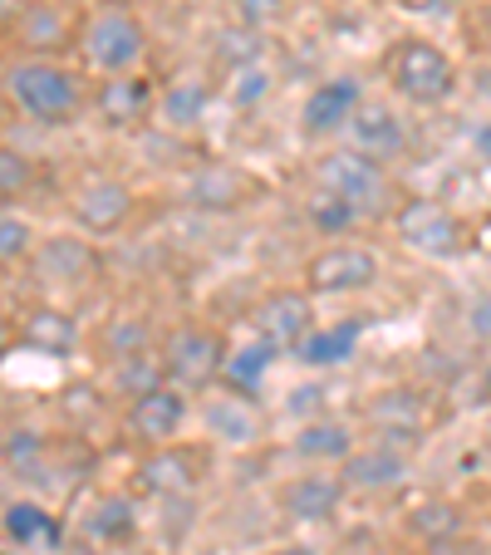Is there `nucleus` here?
Segmentation results:
<instances>
[{
    "instance_id": "1",
    "label": "nucleus",
    "mask_w": 491,
    "mask_h": 555,
    "mask_svg": "<svg viewBox=\"0 0 491 555\" xmlns=\"http://www.w3.org/2000/svg\"><path fill=\"white\" fill-rule=\"evenodd\" d=\"M0 94L21 118L35 128H74L89 114V85L85 69H74L69 60H35V54H15L0 74Z\"/></svg>"
},
{
    "instance_id": "2",
    "label": "nucleus",
    "mask_w": 491,
    "mask_h": 555,
    "mask_svg": "<svg viewBox=\"0 0 491 555\" xmlns=\"http://www.w3.org/2000/svg\"><path fill=\"white\" fill-rule=\"evenodd\" d=\"M147 50H153V30H147V21L133 5H94V11H85L79 40H74V54H79L85 74H99V79L143 69Z\"/></svg>"
},
{
    "instance_id": "3",
    "label": "nucleus",
    "mask_w": 491,
    "mask_h": 555,
    "mask_svg": "<svg viewBox=\"0 0 491 555\" xmlns=\"http://www.w3.org/2000/svg\"><path fill=\"white\" fill-rule=\"evenodd\" d=\"M384 79L403 104L438 108V104H448L452 89H457V64H452V54L442 50L438 40H428V35H403V40H393L384 54Z\"/></svg>"
},
{
    "instance_id": "4",
    "label": "nucleus",
    "mask_w": 491,
    "mask_h": 555,
    "mask_svg": "<svg viewBox=\"0 0 491 555\" xmlns=\"http://www.w3.org/2000/svg\"><path fill=\"white\" fill-rule=\"evenodd\" d=\"M314 182H320V192L349 202L359 217H393L398 207V182L388 172V163H374V157L354 153L349 143L324 147L320 163H314Z\"/></svg>"
},
{
    "instance_id": "5",
    "label": "nucleus",
    "mask_w": 491,
    "mask_h": 555,
    "mask_svg": "<svg viewBox=\"0 0 491 555\" xmlns=\"http://www.w3.org/2000/svg\"><path fill=\"white\" fill-rule=\"evenodd\" d=\"M227 335L217 325H178L163 349H157V364L163 378L182 393H207L221 384V364H227Z\"/></svg>"
},
{
    "instance_id": "6",
    "label": "nucleus",
    "mask_w": 491,
    "mask_h": 555,
    "mask_svg": "<svg viewBox=\"0 0 491 555\" xmlns=\"http://www.w3.org/2000/svg\"><path fill=\"white\" fill-rule=\"evenodd\" d=\"M378 275H384V261H378V251H369V246L359 242H324L320 251H310V261L300 266V291L310 295V300H320V295H364L378 285Z\"/></svg>"
},
{
    "instance_id": "7",
    "label": "nucleus",
    "mask_w": 491,
    "mask_h": 555,
    "mask_svg": "<svg viewBox=\"0 0 491 555\" xmlns=\"http://www.w3.org/2000/svg\"><path fill=\"white\" fill-rule=\"evenodd\" d=\"M69 217H74V231L89 236V242L124 236V231L133 227V217H138L133 182L114 178V172H89V178L69 192Z\"/></svg>"
},
{
    "instance_id": "8",
    "label": "nucleus",
    "mask_w": 491,
    "mask_h": 555,
    "mask_svg": "<svg viewBox=\"0 0 491 555\" xmlns=\"http://www.w3.org/2000/svg\"><path fill=\"white\" fill-rule=\"evenodd\" d=\"M157 79L147 69H133V74H108L89 89V114L104 133H143L153 128V114H157Z\"/></svg>"
},
{
    "instance_id": "9",
    "label": "nucleus",
    "mask_w": 491,
    "mask_h": 555,
    "mask_svg": "<svg viewBox=\"0 0 491 555\" xmlns=\"http://www.w3.org/2000/svg\"><path fill=\"white\" fill-rule=\"evenodd\" d=\"M261 197V178L231 163V157H207L182 178V202L202 217H236V211L256 207Z\"/></svg>"
},
{
    "instance_id": "10",
    "label": "nucleus",
    "mask_w": 491,
    "mask_h": 555,
    "mask_svg": "<svg viewBox=\"0 0 491 555\" xmlns=\"http://www.w3.org/2000/svg\"><path fill=\"white\" fill-rule=\"evenodd\" d=\"M79 25H85L79 0H25L11 21V40L21 44V54H35V60H64V54H74Z\"/></svg>"
},
{
    "instance_id": "11",
    "label": "nucleus",
    "mask_w": 491,
    "mask_h": 555,
    "mask_svg": "<svg viewBox=\"0 0 491 555\" xmlns=\"http://www.w3.org/2000/svg\"><path fill=\"white\" fill-rule=\"evenodd\" d=\"M393 227L408 251L428 256V261H457L467 251V227L432 197H408L393 207Z\"/></svg>"
},
{
    "instance_id": "12",
    "label": "nucleus",
    "mask_w": 491,
    "mask_h": 555,
    "mask_svg": "<svg viewBox=\"0 0 491 555\" xmlns=\"http://www.w3.org/2000/svg\"><path fill=\"white\" fill-rule=\"evenodd\" d=\"M207 462H211V452L202 442H163V448H147L138 457L133 477L147 496L172 502V496H192L207 482Z\"/></svg>"
},
{
    "instance_id": "13",
    "label": "nucleus",
    "mask_w": 491,
    "mask_h": 555,
    "mask_svg": "<svg viewBox=\"0 0 491 555\" xmlns=\"http://www.w3.org/2000/svg\"><path fill=\"white\" fill-rule=\"evenodd\" d=\"M30 266L35 275H40L44 285H54V291H89V285L99 281V246L89 242V236H79V231H54V236H40L30 251Z\"/></svg>"
},
{
    "instance_id": "14",
    "label": "nucleus",
    "mask_w": 491,
    "mask_h": 555,
    "mask_svg": "<svg viewBox=\"0 0 491 555\" xmlns=\"http://www.w3.org/2000/svg\"><path fill=\"white\" fill-rule=\"evenodd\" d=\"M364 423L374 433V442H388V448H413V442L428 438L432 428V409L423 399L418 388L393 384V388H378L374 399L364 403Z\"/></svg>"
},
{
    "instance_id": "15",
    "label": "nucleus",
    "mask_w": 491,
    "mask_h": 555,
    "mask_svg": "<svg viewBox=\"0 0 491 555\" xmlns=\"http://www.w3.org/2000/svg\"><path fill=\"white\" fill-rule=\"evenodd\" d=\"M359 104H364V85H359L354 74H330L320 85L305 94L300 104V133L310 143H335L345 138V128L354 124Z\"/></svg>"
},
{
    "instance_id": "16",
    "label": "nucleus",
    "mask_w": 491,
    "mask_h": 555,
    "mask_svg": "<svg viewBox=\"0 0 491 555\" xmlns=\"http://www.w3.org/2000/svg\"><path fill=\"white\" fill-rule=\"evenodd\" d=\"M192 418V393L172 384H157L138 399H128V413H124V428L138 448H163V442H178V433L188 428Z\"/></svg>"
},
{
    "instance_id": "17",
    "label": "nucleus",
    "mask_w": 491,
    "mask_h": 555,
    "mask_svg": "<svg viewBox=\"0 0 491 555\" xmlns=\"http://www.w3.org/2000/svg\"><path fill=\"white\" fill-rule=\"evenodd\" d=\"M246 320H251V339H266L281 354V349H295L314 330V300L295 285H281V291H266Z\"/></svg>"
},
{
    "instance_id": "18",
    "label": "nucleus",
    "mask_w": 491,
    "mask_h": 555,
    "mask_svg": "<svg viewBox=\"0 0 491 555\" xmlns=\"http://www.w3.org/2000/svg\"><path fill=\"white\" fill-rule=\"evenodd\" d=\"M335 477L345 482V492H364V496L398 492V487L413 477V452L388 448V442H364V448H354L339 462Z\"/></svg>"
},
{
    "instance_id": "19",
    "label": "nucleus",
    "mask_w": 491,
    "mask_h": 555,
    "mask_svg": "<svg viewBox=\"0 0 491 555\" xmlns=\"http://www.w3.org/2000/svg\"><path fill=\"white\" fill-rule=\"evenodd\" d=\"M202 423H207L211 442L221 448H256L266 433V418L256 409L251 393H236V388H211L207 409H202Z\"/></svg>"
},
{
    "instance_id": "20",
    "label": "nucleus",
    "mask_w": 491,
    "mask_h": 555,
    "mask_svg": "<svg viewBox=\"0 0 491 555\" xmlns=\"http://www.w3.org/2000/svg\"><path fill=\"white\" fill-rule=\"evenodd\" d=\"M345 482H339L335 472H324V467H314V472H300V477H290V482L275 492V502H281V512L290 516V521H300V526H320V521H330V516L345 506Z\"/></svg>"
},
{
    "instance_id": "21",
    "label": "nucleus",
    "mask_w": 491,
    "mask_h": 555,
    "mask_svg": "<svg viewBox=\"0 0 491 555\" xmlns=\"http://www.w3.org/2000/svg\"><path fill=\"white\" fill-rule=\"evenodd\" d=\"M15 339L35 354H50V359H69L74 349L85 345V330L74 320L69 310L60 305H35L30 314H21V325H15Z\"/></svg>"
},
{
    "instance_id": "22",
    "label": "nucleus",
    "mask_w": 491,
    "mask_h": 555,
    "mask_svg": "<svg viewBox=\"0 0 491 555\" xmlns=\"http://www.w3.org/2000/svg\"><path fill=\"white\" fill-rule=\"evenodd\" d=\"M345 138L354 153L374 157V163H393V157L408 147V128L398 124V114L388 104H369V99L359 104V114H354V124L345 128Z\"/></svg>"
},
{
    "instance_id": "23",
    "label": "nucleus",
    "mask_w": 491,
    "mask_h": 555,
    "mask_svg": "<svg viewBox=\"0 0 491 555\" xmlns=\"http://www.w3.org/2000/svg\"><path fill=\"white\" fill-rule=\"evenodd\" d=\"M290 448L300 452L305 462H314V467H339V462L359 448V438H354V423L320 413V418H305L300 423V433L290 438Z\"/></svg>"
},
{
    "instance_id": "24",
    "label": "nucleus",
    "mask_w": 491,
    "mask_h": 555,
    "mask_svg": "<svg viewBox=\"0 0 491 555\" xmlns=\"http://www.w3.org/2000/svg\"><path fill=\"white\" fill-rule=\"evenodd\" d=\"M207 108H211V85L197 79V74H188V79H178V85L157 89L153 124H163L168 133H192V128H202Z\"/></svg>"
},
{
    "instance_id": "25",
    "label": "nucleus",
    "mask_w": 491,
    "mask_h": 555,
    "mask_svg": "<svg viewBox=\"0 0 491 555\" xmlns=\"http://www.w3.org/2000/svg\"><path fill=\"white\" fill-rule=\"evenodd\" d=\"M138 531V502L128 492H104L85 512V535L94 545H124Z\"/></svg>"
},
{
    "instance_id": "26",
    "label": "nucleus",
    "mask_w": 491,
    "mask_h": 555,
    "mask_svg": "<svg viewBox=\"0 0 491 555\" xmlns=\"http://www.w3.org/2000/svg\"><path fill=\"white\" fill-rule=\"evenodd\" d=\"M354 349H359V325H314L295 345V359L310 369H339L354 359Z\"/></svg>"
},
{
    "instance_id": "27",
    "label": "nucleus",
    "mask_w": 491,
    "mask_h": 555,
    "mask_svg": "<svg viewBox=\"0 0 491 555\" xmlns=\"http://www.w3.org/2000/svg\"><path fill=\"white\" fill-rule=\"evenodd\" d=\"M275 349L266 339H246V345L227 349V364H221V388H236V393H256L261 378L271 374Z\"/></svg>"
},
{
    "instance_id": "28",
    "label": "nucleus",
    "mask_w": 491,
    "mask_h": 555,
    "mask_svg": "<svg viewBox=\"0 0 491 555\" xmlns=\"http://www.w3.org/2000/svg\"><path fill=\"white\" fill-rule=\"evenodd\" d=\"M0 531L11 535L21 551H30V545H44L60 535V521H54L50 512H44L40 502H30V496H21V502L0 506Z\"/></svg>"
},
{
    "instance_id": "29",
    "label": "nucleus",
    "mask_w": 491,
    "mask_h": 555,
    "mask_svg": "<svg viewBox=\"0 0 491 555\" xmlns=\"http://www.w3.org/2000/svg\"><path fill=\"white\" fill-rule=\"evenodd\" d=\"M40 188V163L25 147L0 143V207H15Z\"/></svg>"
},
{
    "instance_id": "30",
    "label": "nucleus",
    "mask_w": 491,
    "mask_h": 555,
    "mask_svg": "<svg viewBox=\"0 0 491 555\" xmlns=\"http://www.w3.org/2000/svg\"><path fill=\"white\" fill-rule=\"evenodd\" d=\"M275 94V74L271 64H246V69L221 74V99L231 108H261Z\"/></svg>"
},
{
    "instance_id": "31",
    "label": "nucleus",
    "mask_w": 491,
    "mask_h": 555,
    "mask_svg": "<svg viewBox=\"0 0 491 555\" xmlns=\"http://www.w3.org/2000/svg\"><path fill=\"white\" fill-rule=\"evenodd\" d=\"M211 60L221 64V74L246 69V64H266V35L241 30V25H227L221 35H211Z\"/></svg>"
},
{
    "instance_id": "32",
    "label": "nucleus",
    "mask_w": 491,
    "mask_h": 555,
    "mask_svg": "<svg viewBox=\"0 0 491 555\" xmlns=\"http://www.w3.org/2000/svg\"><path fill=\"white\" fill-rule=\"evenodd\" d=\"M40 242V231L35 221L25 217L21 207H0V271H11V266H25Z\"/></svg>"
},
{
    "instance_id": "33",
    "label": "nucleus",
    "mask_w": 491,
    "mask_h": 555,
    "mask_svg": "<svg viewBox=\"0 0 491 555\" xmlns=\"http://www.w3.org/2000/svg\"><path fill=\"white\" fill-rule=\"evenodd\" d=\"M157 384H168L163 378V364H157V349H147V354H133V359H118L114 364V388H118V399H138V393H147V388Z\"/></svg>"
},
{
    "instance_id": "34",
    "label": "nucleus",
    "mask_w": 491,
    "mask_h": 555,
    "mask_svg": "<svg viewBox=\"0 0 491 555\" xmlns=\"http://www.w3.org/2000/svg\"><path fill=\"white\" fill-rule=\"evenodd\" d=\"M44 452H50V442H44V433L35 428H11V433H0V462L11 472H40Z\"/></svg>"
},
{
    "instance_id": "35",
    "label": "nucleus",
    "mask_w": 491,
    "mask_h": 555,
    "mask_svg": "<svg viewBox=\"0 0 491 555\" xmlns=\"http://www.w3.org/2000/svg\"><path fill=\"white\" fill-rule=\"evenodd\" d=\"M359 221H364V217H359L349 202L330 197V192H314V202H310V227L320 231L324 242H345V231H354Z\"/></svg>"
},
{
    "instance_id": "36",
    "label": "nucleus",
    "mask_w": 491,
    "mask_h": 555,
    "mask_svg": "<svg viewBox=\"0 0 491 555\" xmlns=\"http://www.w3.org/2000/svg\"><path fill=\"white\" fill-rule=\"evenodd\" d=\"M285 15H290V0H227V21L256 35L275 30Z\"/></svg>"
},
{
    "instance_id": "37",
    "label": "nucleus",
    "mask_w": 491,
    "mask_h": 555,
    "mask_svg": "<svg viewBox=\"0 0 491 555\" xmlns=\"http://www.w3.org/2000/svg\"><path fill=\"white\" fill-rule=\"evenodd\" d=\"M413 531L428 535V541L438 545V541H452V535H462V521H457V512H452V506H423V512L413 516Z\"/></svg>"
},
{
    "instance_id": "38",
    "label": "nucleus",
    "mask_w": 491,
    "mask_h": 555,
    "mask_svg": "<svg viewBox=\"0 0 491 555\" xmlns=\"http://www.w3.org/2000/svg\"><path fill=\"white\" fill-rule=\"evenodd\" d=\"M408 15H432V21H452L457 15V0H398Z\"/></svg>"
},
{
    "instance_id": "39",
    "label": "nucleus",
    "mask_w": 491,
    "mask_h": 555,
    "mask_svg": "<svg viewBox=\"0 0 491 555\" xmlns=\"http://www.w3.org/2000/svg\"><path fill=\"white\" fill-rule=\"evenodd\" d=\"M25 0H0V25H5V30H11V21H15V11H21Z\"/></svg>"
},
{
    "instance_id": "40",
    "label": "nucleus",
    "mask_w": 491,
    "mask_h": 555,
    "mask_svg": "<svg viewBox=\"0 0 491 555\" xmlns=\"http://www.w3.org/2000/svg\"><path fill=\"white\" fill-rule=\"evenodd\" d=\"M271 555H320V551H314V545H275Z\"/></svg>"
},
{
    "instance_id": "41",
    "label": "nucleus",
    "mask_w": 491,
    "mask_h": 555,
    "mask_svg": "<svg viewBox=\"0 0 491 555\" xmlns=\"http://www.w3.org/2000/svg\"><path fill=\"white\" fill-rule=\"evenodd\" d=\"M477 153L491 157V128H477Z\"/></svg>"
},
{
    "instance_id": "42",
    "label": "nucleus",
    "mask_w": 491,
    "mask_h": 555,
    "mask_svg": "<svg viewBox=\"0 0 491 555\" xmlns=\"http://www.w3.org/2000/svg\"><path fill=\"white\" fill-rule=\"evenodd\" d=\"M99 5H128V0H99Z\"/></svg>"
},
{
    "instance_id": "43",
    "label": "nucleus",
    "mask_w": 491,
    "mask_h": 555,
    "mask_svg": "<svg viewBox=\"0 0 491 555\" xmlns=\"http://www.w3.org/2000/svg\"><path fill=\"white\" fill-rule=\"evenodd\" d=\"M0 359H5V335H0Z\"/></svg>"
},
{
    "instance_id": "44",
    "label": "nucleus",
    "mask_w": 491,
    "mask_h": 555,
    "mask_svg": "<svg viewBox=\"0 0 491 555\" xmlns=\"http://www.w3.org/2000/svg\"><path fill=\"white\" fill-rule=\"evenodd\" d=\"M487 393H491V374H487Z\"/></svg>"
}]
</instances>
